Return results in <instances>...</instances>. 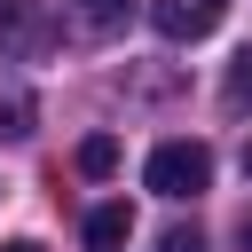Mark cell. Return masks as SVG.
<instances>
[{
	"label": "cell",
	"instance_id": "277c9868",
	"mask_svg": "<svg viewBox=\"0 0 252 252\" xmlns=\"http://www.w3.org/2000/svg\"><path fill=\"white\" fill-rule=\"evenodd\" d=\"M71 8H79V32L87 39H118L134 24V0H71Z\"/></svg>",
	"mask_w": 252,
	"mask_h": 252
},
{
	"label": "cell",
	"instance_id": "8992f818",
	"mask_svg": "<svg viewBox=\"0 0 252 252\" xmlns=\"http://www.w3.org/2000/svg\"><path fill=\"white\" fill-rule=\"evenodd\" d=\"M110 165H118V142H110V134H94V142H79V173H87V181H102Z\"/></svg>",
	"mask_w": 252,
	"mask_h": 252
},
{
	"label": "cell",
	"instance_id": "8fae6325",
	"mask_svg": "<svg viewBox=\"0 0 252 252\" xmlns=\"http://www.w3.org/2000/svg\"><path fill=\"white\" fill-rule=\"evenodd\" d=\"M220 8H228V0H220Z\"/></svg>",
	"mask_w": 252,
	"mask_h": 252
},
{
	"label": "cell",
	"instance_id": "6da1fadb",
	"mask_svg": "<svg viewBox=\"0 0 252 252\" xmlns=\"http://www.w3.org/2000/svg\"><path fill=\"white\" fill-rule=\"evenodd\" d=\"M142 181H150L158 197H173V205H181V197H197V189L213 181V150H205V142H158Z\"/></svg>",
	"mask_w": 252,
	"mask_h": 252
},
{
	"label": "cell",
	"instance_id": "ba28073f",
	"mask_svg": "<svg viewBox=\"0 0 252 252\" xmlns=\"http://www.w3.org/2000/svg\"><path fill=\"white\" fill-rule=\"evenodd\" d=\"M236 244H244V252H252V213H244V220H236Z\"/></svg>",
	"mask_w": 252,
	"mask_h": 252
},
{
	"label": "cell",
	"instance_id": "9c48e42d",
	"mask_svg": "<svg viewBox=\"0 0 252 252\" xmlns=\"http://www.w3.org/2000/svg\"><path fill=\"white\" fill-rule=\"evenodd\" d=\"M0 252H39V244H32V236H16V244H0Z\"/></svg>",
	"mask_w": 252,
	"mask_h": 252
},
{
	"label": "cell",
	"instance_id": "7a4b0ae2",
	"mask_svg": "<svg viewBox=\"0 0 252 252\" xmlns=\"http://www.w3.org/2000/svg\"><path fill=\"white\" fill-rule=\"evenodd\" d=\"M150 24H158L165 39H205V32L220 24V0H158Z\"/></svg>",
	"mask_w": 252,
	"mask_h": 252
},
{
	"label": "cell",
	"instance_id": "52a82bcc",
	"mask_svg": "<svg viewBox=\"0 0 252 252\" xmlns=\"http://www.w3.org/2000/svg\"><path fill=\"white\" fill-rule=\"evenodd\" d=\"M158 252H205V236H197V228H165V236H158Z\"/></svg>",
	"mask_w": 252,
	"mask_h": 252
},
{
	"label": "cell",
	"instance_id": "3957f363",
	"mask_svg": "<svg viewBox=\"0 0 252 252\" xmlns=\"http://www.w3.org/2000/svg\"><path fill=\"white\" fill-rule=\"evenodd\" d=\"M126 236H134V213L126 205H94L87 213V252H126Z\"/></svg>",
	"mask_w": 252,
	"mask_h": 252
},
{
	"label": "cell",
	"instance_id": "30bf717a",
	"mask_svg": "<svg viewBox=\"0 0 252 252\" xmlns=\"http://www.w3.org/2000/svg\"><path fill=\"white\" fill-rule=\"evenodd\" d=\"M244 173H252V142H244Z\"/></svg>",
	"mask_w": 252,
	"mask_h": 252
},
{
	"label": "cell",
	"instance_id": "5b68a950",
	"mask_svg": "<svg viewBox=\"0 0 252 252\" xmlns=\"http://www.w3.org/2000/svg\"><path fill=\"white\" fill-rule=\"evenodd\" d=\"M220 94H228V110H252V47L228 55V87H220Z\"/></svg>",
	"mask_w": 252,
	"mask_h": 252
}]
</instances>
